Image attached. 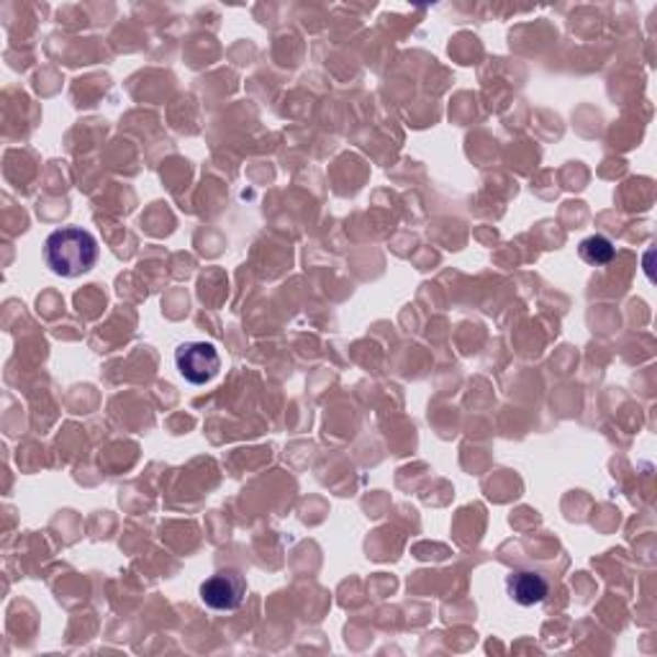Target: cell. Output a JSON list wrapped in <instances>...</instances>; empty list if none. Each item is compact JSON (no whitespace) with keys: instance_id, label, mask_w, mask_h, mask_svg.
I'll return each mask as SVG.
<instances>
[{"instance_id":"obj_5","label":"cell","mask_w":657,"mask_h":657,"mask_svg":"<svg viewBox=\"0 0 657 657\" xmlns=\"http://www.w3.org/2000/svg\"><path fill=\"white\" fill-rule=\"evenodd\" d=\"M578 252H580V259H583V263L599 267V265H609L611 259H614L616 247L611 244V240H606V236L593 234V236H588V240L580 242Z\"/></svg>"},{"instance_id":"obj_3","label":"cell","mask_w":657,"mask_h":657,"mask_svg":"<svg viewBox=\"0 0 657 657\" xmlns=\"http://www.w3.org/2000/svg\"><path fill=\"white\" fill-rule=\"evenodd\" d=\"M247 595V580L236 570H224L211 576L201 586V601L213 611H236Z\"/></svg>"},{"instance_id":"obj_4","label":"cell","mask_w":657,"mask_h":657,"mask_svg":"<svg viewBox=\"0 0 657 657\" xmlns=\"http://www.w3.org/2000/svg\"><path fill=\"white\" fill-rule=\"evenodd\" d=\"M506 591L511 601L519 603V606H534V603H542L547 599L549 583L539 572L516 570L506 578Z\"/></svg>"},{"instance_id":"obj_2","label":"cell","mask_w":657,"mask_h":657,"mask_svg":"<svg viewBox=\"0 0 657 657\" xmlns=\"http://www.w3.org/2000/svg\"><path fill=\"white\" fill-rule=\"evenodd\" d=\"M175 365L188 383L205 386L219 376L221 357L211 342H186L175 353Z\"/></svg>"},{"instance_id":"obj_1","label":"cell","mask_w":657,"mask_h":657,"mask_svg":"<svg viewBox=\"0 0 657 657\" xmlns=\"http://www.w3.org/2000/svg\"><path fill=\"white\" fill-rule=\"evenodd\" d=\"M44 259L52 272L63 278H78V275L93 270L98 263L96 236L80 226L57 229L44 242Z\"/></svg>"}]
</instances>
